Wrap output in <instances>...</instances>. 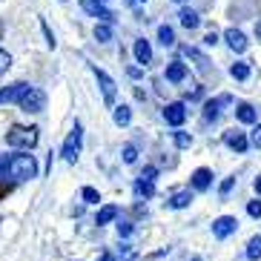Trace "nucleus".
Listing matches in <instances>:
<instances>
[{"label":"nucleus","mask_w":261,"mask_h":261,"mask_svg":"<svg viewBox=\"0 0 261 261\" xmlns=\"http://www.w3.org/2000/svg\"><path fill=\"white\" fill-rule=\"evenodd\" d=\"M0 35H3V23H0Z\"/></svg>","instance_id":"de8ad7c7"},{"label":"nucleus","mask_w":261,"mask_h":261,"mask_svg":"<svg viewBox=\"0 0 261 261\" xmlns=\"http://www.w3.org/2000/svg\"><path fill=\"white\" fill-rule=\"evenodd\" d=\"M3 167H6V155H0V178H3Z\"/></svg>","instance_id":"37998d69"},{"label":"nucleus","mask_w":261,"mask_h":261,"mask_svg":"<svg viewBox=\"0 0 261 261\" xmlns=\"http://www.w3.org/2000/svg\"><path fill=\"white\" fill-rule=\"evenodd\" d=\"M236 230H238V218L236 215H218V218L213 221V236L221 238V241L224 238H230Z\"/></svg>","instance_id":"0eeeda50"},{"label":"nucleus","mask_w":261,"mask_h":261,"mask_svg":"<svg viewBox=\"0 0 261 261\" xmlns=\"http://www.w3.org/2000/svg\"><path fill=\"white\" fill-rule=\"evenodd\" d=\"M98 261H115V255H112V253H100Z\"/></svg>","instance_id":"ea45409f"},{"label":"nucleus","mask_w":261,"mask_h":261,"mask_svg":"<svg viewBox=\"0 0 261 261\" xmlns=\"http://www.w3.org/2000/svg\"><path fill=\"white\" fill-rule=\"evenodd\" d=\"M178 17H181V26H184V29H198V26H201L198 12H195V9H190V6L181 9V12H178Z\"/></svg>","instance_id":"f3484780"},{"label":"nucleus","mask_w":261,"mask_h":261,"mask_svg":"<svg viewBox=\"0 0 261 261\" xmlns=\"http://www.w3.org/2000/svg\"><path fill=\"white\" fill-rule=\"evenodd\" d=\"M38 126H12V129L6 132V144L12 146V149H23V152H29V149H35L38 146Z\"/></svg>","instance_id":"f03ea898"},{"label":"nucleus","mask_w":261,"mask_h":261,"mask_svg":"<svg viewBox=\"0 0 261 261\" xmlns=\"http://www.w3.org/2000/svg\"><path fill=\"white\" fill-rule=\"evenodd\" d=\"M95 38H98L100 43H109V40H112V26L98 23V26H95Z\"/></svg>","instance_id":"a878e982"},{"label":"nucleus","mask_w":261,"mask_h":261,"mask_svg":"<svg viewBox=\"0 0 261 261\" xmlns=\"http://www.w3.org/2000/svg\"><path fill=\"white\" fill-rule=\"evenodd\" d=\"M232 184H236V178H224V181H221V190H218V192H221V198H227V195H230Z\"/></svg>","instance_id":"72a5a7b5"},{"label":"nucleus","mask_w":261,"mask_h":261,"mask_svg":"<svg viewBox=\"0 0 261 261\" xmlns=\"http://www.w3.org/2000/svg\"><path fill=\"white\" fill-rule=\"evenodd\" d=\"M230 75L236 77V81H247V77H250V63H244V61L232 63V66H230Z\"/></svg>","instance_id":"4be33fe9"},{"label":"nucleus","mask_w":261,"mask_h":261,"mask_svg":"<svg viewBox=\"0 0 261 261\" xmlns=\"http://www.w3.org/2000/svg\"><path fill=\"white\" fill-rule=\"evenodd\" d=\"M192 198H195V195H192V190H178L175 195L167 201V207L169 210H184V207H190V204H192Z\"/></svg>","instance_id":"dca6fc26"},{"label":"nucleus","mask_w":261,"mask_h":261,"mask_svg":"<svg viewBox=\"0 0 261 261\" xmlns=\"http://www.w3.org/2000/svg\"><path fill=\"white\" fill-rule=\"evenodd\" d=\"M135 158H138V152H135V146H132V144H126V146H123V161H126V164H135Z\"/></svg>","instance_id":"2f4dec72"},{"label":"nucleus","mask_w":261,"mask_h":261,"mask_svg":"<svg viewBox=\"0 0 261 261\" xmlns=\"http://www.w3.org/2000/svg\"><path fill=\"white\" fill-rule=\"evenodd\" d=\"M126 6H141V3H146V0H123Z\"/></svg>","instance_id":"a19ab883"},{"label":"nucleus","mask_w":261,"mask_h":261,"mask_svg":"<svg viewBox=\"0 0 261 261\" xmlns=\"http://www.w3.org/2000/svg\"><path fill=\"white\" fill-rule=\"evenodd\" d=\"M129 232H132V224H129V221H121V224H118V236H123V238H126Z\"/></svg>","instance_id":"e433bc0d"},{"label":"nucleus","mask_w":261,"mask_h":261,"mask_svg":"<svg viewBox=\"0 0 261 261\" xmlns=\"http://www.w3.org/2000/svg\"><path fill=\"white\" fill-rule=\"evenodd\" d=\"M155 178H158V169H155V167H146L144 172H141V181H152V184H155Z\"/></svg>","instance_id":"f704fd0d"},{"label":"nucleus","mask_w":261,"mask_h":261,"mask_svg":"<svg viewBox=\"0 0 261 261\" xmlns=\"http://www.w3.org/2000/svg\"><path fill=\"white\" fill-rule=\"evenodd\" d=\"M158 43L161 46H175V32H172V26H158Z\"/></svg>","instance_id":"412c9836"},{"label":"nucleus","mask_w":261,"mask_h":261,"mask_svg":"<svg viewBox=\"0 0 261 261\" xmlns=\"http://www.w3.org/2000/svg\"><path fill=\"white\" fill-rule=\"evenodd\" d=\"M29 89V84H23V81H17V84L6 86V89H0V103H17L20 100V95Z\"/></svg>","instance_id":"9b49d317"},{"label":"nucleus","mask_w":261,"mask_h":261,"mask_svg":"<svg viewBox=\"0 0 261 261\" xmlns=\"http://www.w3.org/2000/svg\"><path fill=\"white\" fill-rule=\"evenodd\" d=\"M247 141H250V144H253L255 149H261V123H258V126H255L253 132H250V138H247Z\"/></svg>","instance_id":"473e14b6"},{"label":"nucleus","mask_w":261,"mask_h":261,"mask_svg":"<svg viewBox=\"0 0 261 261\" xmlns=\"http://www.w3.org/2000/svg\"><path fill=\"white\" fill-rule=\"evenodd\" d=\"M172 141H175L178 149H190V146H192V135H190V132H175Z\"/></svg>","instance_id":"bb28decb"},{"label":"nucleus","mask_w":261,"mask_h":261,"mask_svg":"<svg viewBox=\"0 0 261 261\" xmlns=\"http://www.w3.org/2000/svg\"><path fill=\"white\" fill-rule=\"evenodd\" d=\"M135 192L144 195V198H152V195H155V184H152V181H141V178H138V181H135Z\"/></svg>","instance_id":"393cba45"},{"label":"nucleus","mask_w":261,"mask_h":261,"mask_svg":"<svg viewBox=\"0 0 261 261\" xmlns=\"http://www.w3.org/2000/svg\"><path fill=\"white\" fill-rule=\"evenodd\" d=\"M15 190V184H6V181H0V201H6V195Z\"/></svg>","instance_id":"c9c22d12"},{"label":"nucleus","mask_w":261,"mask_h":261,"mask_svg":"<svg viewBox=\"0 0 261 261\" xmlns=\"http://www.w3.org/2000/svg\"><path fill=\"white\" fill-rule=\"evenodd\" d=\"M9 66H12V55H9L6 49H0V75H3Z\"/></svg>","instance_id":"7c9ffc66"},{"label":"nucleus","mask_w":261,"mask_h":261,"mask_svg":"<svg viewBox=\"0 0 261 261\" xmlns=\"http://www.w3.org/2000/svg\"><path fill=\"white\" fill-rule=\"evenodd\" d=\"M224 40H227V46H230L236 55L247 52V46H250V40H247V35L241 29H227L224 32Z\"/></svg>","instance_id":"1a4fd4ad"},{"label":"nucleus","mask_w":261,"mask_h":261,"mask_svg":"<svg viewBox=\"0 0 261 261\" xmlns=\"http://www.w3.org/2000/svg\"><path fill=\"white\" fill-rule=\"evenodd\" d=\"M175 3H187V0H175Z\"/></svg>","instance_id":"49530a36"},{"label":"nucleus","mask_w":261,"mask_h":261,"mask_svg":"<svg viewBox=\"0 0 261 261\" xmlns=\"http://www.w3.org/2000/svg\"><path fill=\"white\" fill-rule=\"evenodd\" d=\"M164 75H167L169 84H181V81L187 77V63H184V61H169Z\"/></svg>","instance_id":"4468645a"},{"label":"nucleus","mask_w":261,"mask_h":261,"mask_svg":"<svg viewBox=\"0 0 261 261\" xmlns=\"http://www.w3.org/2000/svg\"><path fill=\"white\" fill-rule=\"evenodd\" d=\"M230 95H218V98H213V100H207V103H204V118H207V121H215V118L221 115V107L224 103H230Z\"/></svg>","instance_id":"ddd939ff"},{"label":"nucleus","mask_w":261,"mask_h":261,"mask_svg":"<svg viewBox=\"0 0 261 261\" xmlns=\"http://www.w3.org/2000/svg\"><path fill=\"white\" fill-rule=\"evenodd\" d=\"M132 52H135V61L141 63V66H146V63H152V46H149V40H135V46H132Z\"/></svg>","instance_id":"2eb2a0df"},{"label":"nucleus","mask_w":261,"mask_h":261,"mask_svg":"<svg viewBox=\"0 0 261 261\" xmlns=\"http://www.w3.org/2000/svg\"><path fill=\"white\" fill-rule=\"evenodd\" d=\"M253 187H255V192H258V195H261V175H258V178H255V181H253Z\"/></svg>","instance_id":"79ce46f5"},{"label":"nucleus","mask_w":261,"mask_h":261,"mask_svg":"<svg viewBox=\"0 0 261 261\" xmlns=\"http://www.w3.org/2000/svg\"><path fill=\"white\" fill-rule=\"evenodd\" d=\"M81 144H84V126L75 121V126H72V132L66 135V141H63L61 146V155H63V161H69L75 164L77 161V155H81Z\"/></svg>","instance_id":"20e7f679"},{"label":"nucleus","mask_w":261,"mask_h":261,"mask_svg":"<svg viewBox=\"0 0 261 261\" xmlns=\"http://www.w3.org/2000/svg\"><path fill=\"white\" fill-rule=\"evenodd\" d=\"M81 195H84L86 204H98V201H100V192L95 190V187H84V190H81Z\"/></svg>","instance_id":"cd10ccee"},{"label":"nucleus","mask_w":261,"mask_h":261,"mask_svg":"<svg viewBox=\"0 0 261 261\" xmlns=\"http://www.w3.org/2000/svg\"><path fill=\"white\" fill-rule=\"evenodd\" d=\"M164 121H167L169 126H181V123L187 121V107H184V100L167 103V109H164Z\"/></svg>","instance_id":"6e6552de"},{"label":"nucleus","mask_w":261,"mask_h":261,"mask_svg":"<svg viewBox=\"0 0 261 261\" xmlns=\"http://www.w3.org/2000/svg\"><path fill=\"white\" fill-rule=\"evenodd\" d=\"M224 144L230 146V149H236V152H247L250 141H247V135L241 129H227L224 132Z\"/></svg>","instance_id":"9d476101"},{"label":"nucleus","mask_w":261,"mask_h":261,"mask_svg":"<svg viewBox=\"0 0 261 261\" xmlns=\"http://www.w3.org/2000/svg\"><path fill=\"white\" fill-rule=\"evenodd\" d=\"M40 29H43V35H46V46H49V49L58 46V40H55V35H52V29H49L46 20H40Z\"/></svg>","instance_id":"c85d7f7f"},{"label":"nucleus","mask_w":261,"mask_h":261,"mask_svg":"<svg viewBox=\"0 0 261 261\" xmlns=\"http://www.w3.org/2000/svg\"><path fill=\"white\" fill-rule=\"evenodd\" d=\"M38 161L35 155L29 152H20V155H9L6 158V167H3V178H12V181H32L38 178Z\"/></svg>","instance_id":"f257e3e1"},{"label":"nucleus","mask_w":261,"mask_h":261,"mask_svg":"<svg viewBox=\"0 0 261 261\" xmlns=\"http://www.w3.org/2000/svg\"><path fill=\"white\" fill-rule=\"evenodd\" d=\"M112 121H115L118 126H129V121H132V109L126 107V103L115 107V112H112Z\"/></svg>","instance_id":"a211bd4d"},{"label":"nucleus","mask_w":261,"mask_h":261,"mask_svg":"<svg viewBox=\"0 0 261 261\" xmlns=\"http://www.w3.org/2000/svg\"><path fill=\"white\" fill-rule=\"evenodd\" d=\"M118 218V207L115 204H107V207H100V213H98V218H95V224H109V221H115Z\"/></svg>","instance_id":"aec40b11"},{"label":"nucleus","mask_w":261,"mask_h":261,"mask_svg":"<svg viewBox=\"0 0 261 261\" xmlns=\"http://www.w3.org/2000/svg\"><path fill=\"white\" fill-rule=\"evenodd\" d=\"M247 258H261V236H253L247 241Z\"/></svg>","instance_id":"5701e85b"},{"label":"nucleus","mask_w":261,"mask_h":261,"mask_svg":"<svg viewBox=\"0 0 261 261\" xmlns=\"http://www.w3.org/2000/svg\"><path fill=\"white\" fill-rule=\"evenodd\" d=\"M17 107L23 109V112H29V115H38V112L46 109V92L29 84V89H26V92L20 95V100H17Z\"/></svg>","instance_id":"7ed1b4c3"},{"label":"nucleus","mask_w":261,"mask_h":261,"mask_svg":"<svg viewBox=\"0 0 261 261\" xmlns=\"http://www.w3.org/2000/svg\"><path fill=\"white\" fill-rule=\"evenodd\" d=\"M126 72H129V77H141V75H144V72H141L138 66H129V69H126Z\"/></svg>","instance_id":"58836bf2"},{"label":"nucleus","mask_w":261,"mask_h":261,"mask_svg":"<svg viewBox=\"0 0 261 261\" xmlns=\"http://www.w3.org/2000/svg\"><path fill=\"white\" fill-rule=\"evenodd\" d=\"M218 43V35L215 32H207V38H204V46H215Z\"/></svg>","instance_id":"4c0bfd02"},{"label":"nucleus","mask_w":261,"mask_h":261,"mask_svg":"<svg viewBox=\"0 0 261 261\" xmlns=\"http://www.w3.org/2000/svg\"><path fill=\"white\" fill-rule=\"evenodd\" d=\"M184 52H187V55H190L192 61H195V66H198V69H201V72H207V69H210V61H207V58H204V55H201V52H198V49H190V46H187V49H184Z\"/></svg>","instance_id":"b1692460"},{"label":"nucleus","mask_w":261,"mask_h":261,"mask_svg":"<svg viewBox=\"0 0 261 261\" xmlns=\"http://www.w3.org/2000/svg\"><path fill=\"white\" fill-rule=\"evenodd\" d=\"M81 9H84L86 15L98 17L100 23H107V26L115 23V12H112L107 3H100V0H81Z\"/></svg>","instance_id":"39448f33"},{"label":"nucleus","mask_w":261,"mask_h":261,"mask_svg":"<svg viewBox=\"0 0 261 261\" xmlns=\"http://www.w3.org/2000/svg\"><path fill=\"white\" fill-rule=\"evenodd\" d=\"M255 38L261 40V17H258V23H255Z\"/></svg>","instance_id":"c03bdc74"},{"label":"nucleus","mask_w":261,"mask_h":261,"mask_svg":"<svg viewBox=\"0 0 261 261\" xmlns=\"http://www.w3.org/2000/svg\"><path fill=\"white\" fill-rule=\"evenodd\" d=\"M63 3H66V0H63Z\"/></svg>","instance_id":"09e8293b"},{"label":"nucleus","mask_w":261,"mask_h":261,"mask_svg":"<svg viewBox=\"0 0 261 261\" xmlns=\"http://www.w3.org/2000/svg\"><path fill=\"white\" fill-rule=\"evenodd\" d=\"M192 261H204V258H201V255H195V258H192Z\"/></svg>","instance_id":"a18cd8bd"},{"label":"nucleus","mask_w":261,"mask_h":261,"mask_svg":"<svg viewBox=\"0 0 261 261\" xmlns=\"http://www.w3.org/2000/svg\"><path fill=\"white\" fill-rule=\"evenodd\" d=\"M247 213H250V218H261V198L250 201V204H247Z\"/></svg>","instance_id":"c756f323"},{"label":"nucleus","mask_w":261,"mask_h":261,"mask_svg":"<svg viewBox=\"0 0 261 261\" xmlns=\"http://www.w3.org/2000/svg\"><path fill=\"white\" fill-rule=\"evenodd\" d=\"M92 75L98 77V86H100V92H103V103H107V107H115V95H118L115 81H112L103 69H98V66H92Z\"/></svg>","instance_id":"423d86ee"},{"label":"nucleus","mask_w":261,"mask_h":261,"mask_svg":"<svg viewBox=\"0 0 261 261\" xmlns=\"http://www.w3.org/2000/svg\"><path fill=\"white\" fill-rule=\"evenodd\" d=\"M210 184H213V169H207V167H198L195 172H192V190H195V192H204V190H210Z\"/></svg>","instance_id":"f8f14e48"},{"label":"nucleus","mask_w":261,"mask_h":261,"mask_svg":"<svg viewBox=\"0 0 261 261\" xmlns=\"http://www.w3.org/2000/svg\"><path fill=\"white\" fill-rule=\"evenodd\" d=\"M236 118L241 123H255V118H258V115H255V109L250 107V103H238V107H236Z\"/></svg>","instance_id":"6ab92c4d"}]
</instances>
